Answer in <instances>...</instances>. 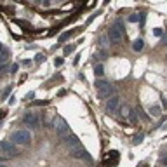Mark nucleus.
Listing matches in <instances>:
<instances>
[{
	"label": "nucleus",
	"instance_id": "1",
	"mask_svg": "<svg viewBox=\"0 0 167 167\" xmlns=\"http://www.w3.org/2000/svg\"><path fill=\"white\" fill-rule=\"evenodd\" d=\"M94 85H96V91H97V97L99 99H106V97H110L111 94L115 92V89L111 87L106 80H103V78H96Z\"/></svg>",
	"mask_w": 167,
	"mask_h": 167
},
{
	"label": "nucleus",
	"instance_id": "2",
	"mask_svg": "<svg viewBox=\"0 0 167 167\" xmlns=\"http://www.w3.org/2000/svg\"><path fill=\"white\" fill-rule=\"evenodd\" d=\"M12 139H14V145H19V146H24V145H30L32 141V134L26 129H19L12 134Z\"/></svg>",
	"mask_w": 167,
	"mask_h": 167
},
{
	"label": "nucleus",
	"instance_id": "3",
	"mask_svg": "<svg viewBox=\"0 0 167 167\" xmlns=\"http://www.w3.org/2000/svg\"><path fill=\"white\" fill-rule=\"evenodd\" d=\"M54 129H56V132H57L59 136H66V134L70 132V125L66 124V120H65L63 117L56 115L54 117Z\"/></svg>",
	"mask_w": 167,
	"mask_h": 167
},
{
	"label": "nucleus",
	"instance_id": "4",
	"mask_svg": "<svg viewBox=\"0 0 167 167\" xmlns=\"http://www.w3.org/2000/svg\"><path fill=\"white\" fill-rule=\"evenodd\" d=\"M0 153H4V155H7V157H12V155H16L18 151L14 148V143H11V141H7V139H2V141H0Z\"/></svg>",
	"mask_w": 167,
	"mask_h": 167
},
{
	"label": "nucleus",
	"instance_id": "5",
	"mask_svg": "<svg viewBox=\"0 0 167 167\" xmlns=\"http://www.w3.org/2000/svg\"><path fill=\"white\" fill-rule=\"evenodd\" d=\"M23 122H24L26 125H30V127H38L40 118H38V115L35 111H26L24 117H23Z\"/></svg>",
	"mask_w": 167,
	"mask_h": 167
},
{
	"label": "nucleus",
	"instance_id": "6",
	"mask_svg": "<svg viewBox=\"0 0 167 167\" xmlns=\"http://www.w3.org/2000/svg\"><path fill=\"white\" fill-rule=\"evenodd\" d=\"M118 106H120V97L118 96H111L110 99L106 101V111L108 113H117Z\"/></svg>",
	"mask_w": 167,
	"mask_h": 167
},
{
	"label": "nucleus",
	"instance_id": "7",
	"mask_svg": "<svg viewBox=\"0 0 167 167\" xmlns=\"http://www.w3.org/2000/svg\"><path fill=\"white\" fill-rule=\"evenodd\" d=\"M108 37L113 44H120L122 42V38H124V32H120L117 26H111L110 32H108Z\"/></svg>",
	"mask_w": 167,
	"mask_h": 167
},
{
	"label": "nucleus",
	"instance_id": "8",
	"mask_svg": "<svg viewBox=\"0 0 167 167\" xmlns=\"http://www.w3.org/2000/svg\"><path fill=\"white\" fill-rule=\"evenodd\" d=\"M63 143L68 146L70 150H73V148H77V146H80V139L75 136V134H66V136H63Z\"/></svg>",
	"mask_w": 167,
	"mask_h": 167
},
{
	"label": "nucleus",
	"instance_id": "9",
	"mask_svg": "<svg viewBox=\"0 0 167 167\" xmlns=\"http://www.w3.org/2000/svg\"><path fill=\"white\" fill-rule=\"evenodd\" d=\"M118 164V151H108V155L105 157V167H115Z\"/></svg>",
	"mask_w": 167,
	"mask_h": 167
},
{
	"label": "nucleus",
	"instance_id": "10",
	"mask_svg": "<svg viewBox=\"0 0 167 167\" xmlns=\"http://www.w3.org/2000/svg\"><path fill=\"white\" fill-rule=\"evenodd\" d=\"M72 157L73 158H85V160H91V157L87 155V150L84 146H77V148L72 150Z\"/></svg>",
	"mask_w": 167,
	"mask_h": 167
},
{
	"label": "nucleus",
	"instance_id": "11",
	"mask_svg": "<svg viewBox=\"0 0 167 167\" xmlns=\"http://www.w3.org/2000/svg\"><path fill=\"white\" fill-rule=\"evenodd\" d=\"M132 49H134L136 52H141V51L145 49V40H143V38H136V40L132 42Z\"/></svg>",
	"mask_w": 167,
	"mask_h": 167
},
{
	"label": "nucleus",
	"instance_id": "12",
	"mask_svg": "<svg viewBox=\"0 0 167 167\" xmlns=\"http://www.w3.org/2000/svg\"><path fill=\"white\" fill-rule=\"evenodd\" d=\"M124 115L127 117V120L132 122V124L138 120V111H136V110H127V111H124Z\"/></svg>",
	"mask_w": 167,
	"mask_h": 167
},
{
	"label": "nucleus",
	"instance_id": "13",
	"mask_svg": "<svg viewBox=\"0 0 167 167\" xmlns=\"http://www.w3.org/2000/svg\"><path fill=\"white\" fill-rule=\"evenodd\" d=\"M148 113L151 117H160V106L158 105H151L148 108Z\"/></svg>",
	"mask_w": 167,
	"mask_h": 167
},
{
	"label": "nucleus",
	"instance_id": "14",
	"mask_svg": "<svg viewBox=\"0 0 167 167\" xmlns=\"http://www.w3.org/2000/svg\"><path fill=\"white\" fill-rule=\"evenodd\" d=\"M108 40H110L108 35H101V37H99V47H101V49H106V47H108Z\"/></svg>",
	"mask_w": 167,
	"mask_h": 167
},
{
	"label": "nucleus",
	"instance_id": "15",
	"mask_svg": "<svg viewBox=\"0 0 167 167\" xmlns=\"http://www.w3.org/2000/svg\"><path fill=\"white\" fill-rule=\"evenodd\" d=\"M103 73H105L103 65H96V66H94V75H96V77H103Z\"/></svg>",
	"mask_w": 167,
	"mask_h": 167
},
{
	"label": "nucleus",
	"instance_id": "16",
	"mask_svg": "<svg viewBox=\"0 0 167 167\" xmlns=\"http://www.w3.org/2000/svg\"><path fill=\"white\" fill-rule=\"evenodd\" d=\"M72 35H73V32H65V33H63V35L59 37V42H65V40H68V38L72 37Z\"/></svg>",
	"mask_w": 167,
	"mask_h": 167
},
{
	"label": "nucleus",
	"instance_id": "17",
	"mask_svg": "<svg viewBox=\"0 0 167 167\" xmlns=\"http://www.w3.org/2000/svg\"><path fill=\"white\" fill-rule=\"evenodd\" d=\"M75 51V45H66L65 49H63V52H65V56H68V54H72Z\"/></svg>",
	"mask_w": 167,
	"mask_h": 167
},
{
	"label": "nucleus",
	"instance_id": "18",
	"mask_svg": "<svg viewBox=\"0 0 167 167\" xmlns=\"http://www.w3.org/2000/svg\"><path fill=\"white\" fill-rule=\"evenodd\" d=\"M139 19H141L139 14H130V16H129V23H138Z\"/></svg>",
	"mask_w": 167,
	"mask_h": 167
},
{
	"label": "nucleus",
	"instance_id": "19",
	"mask_svg": "<svg viewBox=\"0 0 167 167\" xmlns=\"http://www.w3.org/2000/svg\"><path fill=\"white\" fill-rule=\"evenodd\" d=\"M153 35H155V37H162V35H164V30H162V28H155V30H153Z\"/></svg>",
	"mask_w": 167,
	"mask_h": 167
},
{
	"label": "nucleus",
	"instance_id": "20",
	"mask_svg": "<svg viewBox=\"0 0 167 167\" xmlns=\"http://www.w3.org/2000/svg\"><path fill=\"white\" fill-rule=\"evenodd\" d=\"M9 59V54H0V65H5Z\"/></svg>",
	"mask_w": 167,
	"mask_h": 167
},
{
	"label": "nucleus",
	"instance_id": "21",
	"mask_svg": "<svg viewBox=\"0 0 167 167\" xmlns=\"http://www.w3.org/2000/svg\"><path fill=\"white\" fill-rule=\"evenodd\" d=\"M115 26H117L120 32H124V33H125V28H124V23H122V21H117V23H115Z\"/></svg>",
	"mask_w": 167,
	"mask_h": 167
},
{
	"label": "nucleus",
	"instance_id": "22",
	"mask_svg": "<svg viewBox=\"0 0 167 167\" xmlns=\"http://www.w3.org/2000/svg\"><path fill=\"white\" fill-rule=\"evenodd\" d=\"M35 61H37V63H40V61H45V56L42 54V52H38V54L35 56Z\"/></svg>",
	"mask_w": 167,
	"mask_h": 167
},
{
	"label": "nucleus",
	"instance_id": "23",
	"mask_svg": "<svg viewBox=\"0 0 167 167\" xmlns=\"http://www.w3.org/2000/svg\"><path fill=\"white\" fill-rule=\"evenodd\" d=\"M18 70H19V65H16V63H14V65H11V70H9V72L14 75L16 72H18Z\"/></svg>",
	"mask_w": 167,
	"mask_h": 167
},
{
	"label": "nucleus",
	"instance_id": "24",
	"mask_svg": "<svg viewBox=\"0 0 167 167\" xmlns=\"http://www.w3.org/2000/svg\"><path fill=\"white\" fill-rule=\"evenodd\" d=\"M63 63H65V59H63V57H56V59H54V65H56V66H61Z\"/></svg>",
	"mask_w": 167,
	"mask_h": 167
},
{
	"label": "nucleus",
	"instance_id": "25",
	"mask_svg": "<svg viewBox=\"0 0 167 167\" xmlns=\"http://www.w3.org/2000/svg\"><path fill=\"white\" fill-rule=\"evenodd\" d=\"M141 141H143V134H139V136H136L132 143H134V145H138V143H141Z\"/></svg>",
	"mask_w": 167,
	"mask_h": 167
},
{
	"label": "nucleus",
	"instance_id": "26",
	"mask_svg": "<svg viewBox=\"0 0 167 167\" xmlns=\"http://www.w3.org/2000/svg\"><path fill=\"white\" fill-rule=\"evenodd\" d=\"M0 52H2V54H9V49H7L4 44H0Z\"/></svg>",
	"mask_w": 167,
	"mask_h": 167
},
{
	"label": "nucleus",
	"instance_id": "27",
	"mask_svg": "<svg viewBox=\"0 0 167 167\" xmlns=\"http://www.w3.org/2000/svg\"><path fill=\"white\" fill-rule=\"evenodd\" d=\"M14 23L19 24V26H26V28H28V23H24V21H21V19H14Z\"/></svg>",
	"mask_w": 167,
	"mask_h": 167
},
{
	"label": "nucleus",
	"instance_id": "28",
	"mask_svg": "<svg viewBox=\"0 0 167 167\" xmlns=\"http://www.w3.org/2000/svg\"><path fill=\"white\" fill-rule=\"evenodd\" d=\"M33 105L35 106H45V105H49V101H35Z\"/></svg>",
	"mask_w": 167,
	"mask_h": 167
},
{
	"label": "nucleus",
	"instance_id": "29",
	"mask_svg": "<svg viewBox=\"0 0 167 167\" xmlns=\"http://www.w3.org/2000/svg\"><path fill=\"white\" fill-rule=\"evenodd\" d=\"M11 89H12V87H7V89H5V91L2 92V96H4V97H7V96L11 94ZM4 97H2V99H4Z\"/></svg>",
	"mask_w": 167,
	"mask_h": 167
},
{
	"label": "nucleus",
	"instance_id": "30",
	"mask_svg": "<svg viewBox=\"0 0 167 167\" xmlns=\"http://www.w3.org/2000/svg\"><path fill=\"white\" fill-rule=\"evenodd\" d=\"M5 115H7V111H5V110H0V120H2Z\"/></svg>",
	"mask_w": 167,
	"mask_h": 167
},
{
	"label": "nucleus",
	"instance_id": "31",
	"mask_svg": "<svg viewBox=\"0 0 167 167\" xmlns=\"http://www.w3.org/2000/svg\"><path fill=\"white\" fill-rule=\"evenodd\" d=\"M23 65H24V66H30V65H32V61H30V59H24V61H23Z\"/></svg>",
	"mask_w": 167,
	"mask_h": 167
},
{
	"label": "nucleus",
	"instance_id": "32",
	"mask_svg": "<svg viewBox=\"0 0 167 167\" xmlns=\"http://www.w3.org/2000/svg\"><path fill=\"white\" fill-rule=\"evenodd\" d=\"M4 70H7V63H5V65H0V73H2Z\"/></svg>",
	"mask_w": 167,
	"mask_h": 167
},
{
	"label": "nucleus",
	"instance_id": "33",
	"mask_svg": "<svg viewBox=\"0 0 167 167\" xmlns=\"http://www.w3.org/2000/svg\"><path fill=\"white\" fill-rule=\"evenodd\" d=\"M162 105H164V106L167 108V97H164V99H162Z\"/></svg>",
	"mask_w": 167,
	"mask_h": 167
},
{
	"label": "nucleus",
	"instance_id": "34",
	"mask_svg": "<svg viewBox=\"0 0 167 167\" xmlns=\"http://www.w3.org/2000/svg\"><path fill=\"white\" fill-rule=\"evenodd\" d=\"M162 164H167V157L166 158H162Z\"/></svg>",
	"mask_w": 167,
	"mask_h": 167
},
{
	"label": "nucleus",
	"instance_id": "35",
	"mask_svg": "<svg viewBox=\"0 0 167 167\" xmlns=\"http://www.w3.org/2000/svg\"><path fill=\"white\" fill-rule=\"evenodd\" d=\"M164 45H167V37H166V38H164Z\"/></svg>",
	"mask_w": 167,
	"mask_h": 167
},
{
	"label": "nucleus",
	"instance_id": "36",
	"mask_svg": "<svg viewBox=\"0 0 167 167\" xmlns=\"http://www.w3.org/2000/svg\"><path fill=\"white\" fill-rule=\"evenodd\" d=\"M106 4H110V0H105V5H106Z\"/></svg>",
	"mask_w": 167,
	"mask_h": 167
},
{
	"label": "nucleus",
	"instance_id": "37",
	"mask_svg": "<svg viewBox=\"0 0 167 167\" xmlns=\"http://www.w3.org/2000/svg\"><path fill=\"white\" fill-rule=\"evenodd\" d=\"M0 167H7V166H5V164H0Z\"/></svg>",
	"mask_w": 167,
	"mask_h": 167
}]
</instances>
